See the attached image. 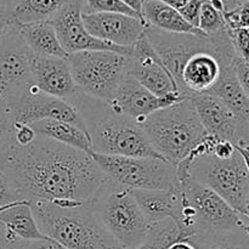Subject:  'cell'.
<instances>
[{
	"instance_id": "cell-43",
	"label": "cell",
	"mask_w": 249,
	"mask_h": 249,
	"mask_svg": "<svg viewBox=\"0 0 249 249\" xmlns=\"http://www.w3.org/2000/svg\"><path fill=\"white\" fill-rule=\"evenodd\" d=\"M9 28L10 27H9V24H7V22L5 21L4 18H1V17H0V36H2V34H4Z\"/></svg>"
},
{
	"instance_id": "cell-6",
	"label": "cell",
	"mask_w": 249,
	"mask_h": 249,
	"mask_svg": "<svg viewBox=\"0 0 249 249\" xmlns=\"http://www.w3.org/2000/svg\"><path fill=\"white\" fill-rule=\"evenodd\" d=\"M177 186L182 203L175 223L184 240L202 233L249 232V216L235 211L211 189L192 179Z\"/></svg>"
},
{
	"instance_id": "cell-26",
	"label": "cell",
	"mask_w": 249,
	"mask_h": 249,
	"mask_svg": "<svg viewBox=\"0 0 249 249\" xmlns=\"http://www.w3.org/2000/svg\"><path fill=\"white\" fill-rule=\"evenodd\" d=\"M29 125L33 128L36 135L50 139L68 147L88 153V155L91 153V143H90L87 131L74 124L55 121V119H43V121L31 123Z\"/></svg>"
},
{
	"instance_id": "cell-37",
	"label": "cell",
	"mask_w": 249,
	"mask_h": 249,
	"mask_svg": "<svg viewBox=\"0 0 249 249\" xmlns=\"http://www.w3.org/2000/svg\"><path fill=\"white\" fill-rule=\"evenodd\" d=\"M206 1H208L219 12L225 14V12L238 9L242 5L248 4L249 0H206Z\"/></svg>"
},
{
	"instance_id": "cell-45",
	"label": "cell",
	"mask_w": 249,
	"mask_h": 249,
	"mask_svg": "<svg viewBox=\"0 0 249 249\" xmlns=\"http://www.w3.org/2000/svg\"><path fill=\"white\" fill-rule=\"evenodd\" d=\"M143 1H145V0H142V2H143Z\"/></svg>"
},
{
	"instance_id": "cell-11",
	"label": "cell",
	"mask_w": 249,
	"mask_h": 249,
	"mask_svg": "<svg viewBox=\"0 0 249 249\" xmlns=\"http://www.w3.org/2000/svg\"><path fill=\"white\" fill-rule=\"evenodd\" d=\"M7 108L15 123L31 124L43 119H55L68 122L85 130L79 113L70 102L40 91L33 83L7 104Z\"/></svg>"
},
{
	"instance_id": "cell-24",
	"label": "cell",
	"mask_w": 249,
	"mask_h": 249,
	"mask_svg": "<svg viewBox=\"0 0 249 249\" xmlns=\"http://www.w3.org/2000/svg\"><path fill=\"white\" fill-rule=\"evenodd\" d=\"M141 16L147 26L160 29V31L207 36L198 28H195L191 24L187 23L178 10L168 6L167 4L160 0H145L142 2Z\"/></svg>"
},
{
	"instance_id": "cell-3",
	"label": "cell",
	"mask_w": 249,
	"mask_h": 249,
	"mask_svg": "<svg viewBox=\"0 0 249 249\" xmlns=\"http://www.w3.org/2000/svg\"><path fill=\"white\" fill-rule=\"evenodd\" d=\"M213 138H207L175 167L178 184L192 179L208 187L235 211L249 216V150L236 147L229 158L211 151Z\"/></svg>"
},
{
	"instance_id": "cell-12",
	"label": "cell",
	"mask_w": 249,
	"mask_h": 249,
	"mask_svg": "<svg viewBox=\"0 0 249 249\" xmlns=\"http://www.w3.org/2000/svg\"><path fill=\"white\" fill-rule=\"evenodd\" d=\"M145 36L164 67L174 78L179 91L180 75L187 60L199 51H216L215 43L211 36L169 33L150 26L146 28Z\"/></svg>"
},
{
	"instance_id": "cell-9",
	"label": "cell",
	"mask_w": 249,
	"mask_h": 249,
	"mask_svg": "<svg viewBox=\"0 0 249 249\" xmlns=\"http://www.w3.org/2000/svg\"><path fill=\"white\" fill-rule=\"evenodd\" d=\"M90 156L108 179L130 190H172L178 185L177 169L163 158Z\"/></svg>"
},
{
	"instance_id": "cell-19",
	"label": "cell",
	"mask_w": 249,
	"mask_h": 249,
	"mask_svg": "<svg viewBox=\"0 0 249 249\" xmlns=\"http://www.w3.org/2000/svg\"><path fill=\"white\" fill-rule=\"evenodd\" d=\"M220 62L215 51H199L187 60L180 75V92L189 97L196 94H207L218 82Z\"/></svg>"
},
{
	"instance_id": "cell-14",
	"label": "cell",
	"mask_w": 249,
	"mask_h": 249,
	"mask_svg": "<svg viewBox=\"0 0 249 249\" xmlns=\"http://www.w3.org/2000/svg\"><path fill=\"white\" fill-rule=\"evenodd\" d=\"M82 16V0H74L50 22L67 55L79 51H113L126 57L130 56L133 46L122 48L96 39L85 29Z\"/></svg>"
},
{
	"instance_id": "cell-23",
	"label": "cell",
	"mask_w": 249,
	"mask_h": 249,
	"mask_svg": "<svg viewBox=\"0 0 249 249\" xmlns=\"http://www.w3.org/2000/svg\"><path fill=\"white\" fill-rule=\"evenodd\" d=\"M19 36L33 55L44 57H67L56 36L55 28L50 22H36V23L15 26Z\"/></svg>"
},
{
	"instance_id": "cell-41",
	"label": "cell",
	"mask_w": 249,
	"mask_h": 249,
	"mask_svg": "<svg viewBox=\"0 0 249 249\" xmlns=\"http://www.w3.org/2000/svg\"><path fill=\"white\" fill-rule=\"evenodd\" d=\"M160 1L164 2V4L168 5V6L173 7V9H175L179 11V10L182 9V7H184L185 5L190 1V0H160Z\"/></svg>"
},
{
	"instance_id": "cell-34",
	"label": "cell",
	"mask_w": 249,
	"mask_h": 249,
	"mask_svg": "<svg viewBox=\"0 0 249 249\" xmlns=\"http://www.w3.org/2000/svg\"><path fill=\"white\" fill-rule=\"evenodd\" d=\"M28 242L21 240L0 223V249H27Z\"/></svg>"
},
{
	"instance_id": "cell-36",
	"label": "cell",
	"mask_w": 249,
	"mask_h": 249,
	"mask_svg": "<svg viewBox=\"0 0 249 249\" xmlns=\"http://www.w3.org/2000/svg\"><path fill=\"white\" fill-rule=\"evenodd\" d=\"M232 68L241 87L249 94V60H245V58L236 56L233 58Z\"/></svg>"
},
{
	"instance_id": "cell-35",
	"label": "cell",
	"mask_w": 249,
	"mask_h": 249,
	"mask_svg": "<svg viewBox=\"0 0 249 249\" xmlns=\"http://www.w3.org/2000/svg\"><path fill=\"white\" fill-rule=\"evenodd\" d=\"M203 1L204 0H190L182 9L179 10V14L181 15L182 18L195 28H198L199 12H201V6Z\"/></svg>"
},
{
	"instance_id": "cell-44",
	"label": "cell",
	"mask_w": 249,
	"mask_h": 249,
	"mask_svg": "<svg viewBox=\"0 0 249 249\" xmlns=\"http://www.w3.org/2000/svg\"><path fill=\"white\" fill-rule=\"evenodd\" d=\"M58 246H60V245H58ZM60 248H61V249H66V248H63V247H61V246H60Z\"/></svg>"
},
{
	"instance_id": "cell-10",
	"label": "cell",
	"mask_w": 249,
	"mask_h": 249,
	"mask_svg": "<svg viewBox=\"0 0 249 249\" xmlns=\"http://www.w3.org/2000/svg\"><path fill=\"white\" fill-rule=\"evenodd\" d=\"M31 57L32 53L15 27L0 36V100L6 105L33 83Z\"/></svg>"
},
{
	"instance_id": "cell-18",
	"label": "cell",
	"mask_w": 249,
	"mask_h": 249,
	"mask_svg": "<svg viewBox=\"0 0 249 249\" xmlns=\"http://www.w3.org/2000/svg\"><path fill=\"white\" fill-rule=\"evenodd\" d=\"M31 74L33 84L51 96L66 100L77 90L67 57H44L32 53Z\"/></svg>"
},
{
	"instance_id": "cell-8",
	"label": "cell",
	"mask_w": 249,
	"mask_h": 249,
	"mask_svg": "<svg viewBox=\"0 0 249 249\" xmlns=\"http://www.w3.org/2000/svg\"><path fill=\"white\" fill-rule=\"evenodd\" d=\"M67 62L77 89L105 102L112 101L126 73V56L113 51H79Z\"/></svg>"
},
{
	"instance_id": "cell-22",
	"label": "cell",
	"mask_w": 249,
	"mask_h": 249,
	"mask_svg": "<svg viewBox=\"0 0 249 249\" xmlns=\"http://www.w3.org/2000/svg\"><path fill=\"white\" fill-rule=\"evenodd\" d=\"M207 94L218 97L241 123L249 124V94L238 83L232 65L221 66L218 82Z\"/></svg>"
},
{
	"instance_id": "cell-4",
	"label": "cell",
	"mask_w": 249,
	"mask_h": 249,
	"mask_svg": "<svg viewBox=\"0 0 249 249\" xmlns=\"http://www.w3.org/2000/svg\"><path fill=\"white\" fill-rule=\"evenodd\" d=\"M32 212L40 232L66 249H125L101 228L85 202L34 199Z\"/></svg>"
},
{
	"instance_id": "cell-38",
	"label": "cell",
	"mask_w": 249,
	"mask_h": 249,
	"mask_svg": "<svg viewBox=\"0 0 249 249\" xmlns=\"http://www.w3.org/2000/svg\"><path fill=\"white\" fill-rule=\"evenodd\" d=\"M12 126V119L10 117L7 105L0 100V142L6 138Z\"/></svg>"
},
{
	"instance_id": "cell-31",
	"label": "cell",
	"mask_w": 249,
	"mask_h": 249,
	"mask_svg": "<svg viewBox=\"0 0 249 249\" xmlns=\"http://www.w3.org/2000/svg\"><path fill=\"white\" fill-rule=\"evenodd\" d=\"M224 22L228 29L248 28L249 26V2L238 9L223 14Z\"/></svg>"
},
{
	"instance_id": "cell-13",
	"label": "cell",
	"mask_w": 249,
	"mask_h": 249,
	"mask_svg": "<svg viewBox=\"0 0 249 249\" xmlns=\"http://www.w3.org/2000/svg\"><path fill=\"white\" fill-rule=\"evenodd\" d=\"M207 135L230 141L236 147L249 150V124H243L232 112L211 94L189 96Z\"/></svg>"
},
{
	"instance_id": "cell-30",
	"label": "cell",
	"mask_w": 249,
	"mask_h": 249,
	"mask_svg": "<svg viewBox=\"0 0 249 249\" xmlns=\"http://www.w3.org/2000/svg\"><path fill=\"white\" fill-rule=\"evenodd\" d=\"M198 29L207 36H214L219 32L226 29L223 14L214 9L208 1L204 0L201 6L198 19Z\"/></svg>"
},
{
	"instance_id": "cell-39",
	"label": "cell",
	"mask_w": 249,
	"mask_h": 249,
	"mask_svg": "<svg viewBox=\"0 0 249 249\" xmlns=\"http://www.w3.org/2000/svg\"><path fill=\"white\" fill-rule=\"evenodd\" d=\"M27 249H61L60 246L56 242H53V240H38V241H32L28 242V247Z\"/></svg>"
},
{
	"instance_id": "cell-42",
	"label": "cell",
	"mask_w": 249,
	"mask_h": 249,
	"mask_svg": "<svg viewBox=\"0 0 249 249\" xmlns=\"http://www.w3.org/2000/svg\"><path fill=\"white\" fill-rule=\"evenodd\" d=\"M169 249H196L187 240H180L175 242Z\"/></svg>"
},
{
	"instance_id": "cell-40",
	"label": "cell",
	"mask_w": 249,
	"mask_h": 249,
	"mask_svg": "<svg viewBox=\"0 0 249 249\" xmlns=\"http://www.w3.org/2000/svg\"><path fill=\"white\" fill-rule=\"evenodd\" d=\"M123 4H125L126 6L130 7L133 11H135L136 14H139L141 16V10H142V0H121Z\"/></svg>"
},
{
	"instance_id": "cell-32",
	"label": "cell",
	"mask_w": 249,
	"mask_h": 249,
	"mask_svg": "<svg viewBox=\"0 0 249 249\" xmlns=\"http://www.w3.org/2000/svg\"><path fill=\"white\" fill-rule=\"evenodd\" d=\"M229 39H230L232 48L235 50L236 56L241 58L248 60V41H249V31L248 28L240 29H228Z\"/></svg>"
},
{
	"instance_id": "cell-20",
	"label": "cell",
	"mask_w": 249,
	"mask_h": 249,
	"mask_svg": "<svg viewBox=\"0 0 249 249\" xmlns=\"http://www.w3.org/2000/svg\"><path fill=\"white\" fill-rule=\"evenodd\" d=\"M74 0H0V17L9 27L51 22Z\"/></svg>"
},
{
	"instance_id": "cell-17",
	"label": "cell",
	"mask_w": 249,
	"mask_h": 249,
	"mask_svg": "<svg viewBox=\"0 0 249 249\" xmlns=\"http://www.w3.org/2000/svg\"><path fill=\"white\" fill-rule=\"evenodd\" d=\"M85 29L96 39L112 45L130 48L145 36L147 23L143 18L122 14L83 15Z\"/></svg>"
},
{
	"instance_id": "cell-28",
	"label": "cell",
	"mask_w": 249,
	"mask_h": 249,
	"mask_svg": "<svg viewBox=\"0 0 249 249\" xmlns=\"http://www.w3.org/2000/svg\"><path fill=\"white\" fill-rule=\"evenodd\" d=\"M187 241L196 249H249V232L202 233Z\"/></svg>"
},
{
	"instance_id": "cell-21",
	"label": "cell",
	"mask_w": 249,
	"mask_h": 249,
	"mask_svg": "<svg viewBox=\"0 0 249 249\" xmlns=\"http://www.w3.org/2000/svg\"><path fill=\"white\" fill-rule=\"evenodd\" d=\"M133 196L150 224L164 219L177 221L182 203L181 192L178 186L172 190H133Z\"/></svg>"
},
{
	"instance_id": "cell-27",
	"label": "cell",
	"mask_w": 249,
	"mask_h": 249,
	"mask_svg": "<svg viewBox=\"0 0 249 249\" xmlns=\"http://www.w3.org/2000/svg\"><path fill=\"white\" fill-rule=\"evenodd\" d=\"M180 240L184 238L177 223L173 219H164L151 224L142 242L134 249H169Z\"/></svg>"
},
{
	"instance_id": "cell-7",
	"label": "cell",
	"mask_w": 249,
	"mask_h": 249,
	"mask_svg": "<svg viewBox=\"0 0 249 249\" xmlns=\"http://www.w3.org/2000/svg\"><path fill=\"white\" fill-rule=\"evenodd\" d=\"M92 213L101 228L125 249L138 247L151 224L133 196V190L107 179L90 198Z\"/></svg>"
},
{
	"instance_id": "cell-29",
	"label": "cell",
	"mask_w": 249,
	"mask_h": 249,
	"mask_svg": "<svg viewBox=\"0 0 249 249\" xmlns=\"http://www.w3.org/2000/svg\"><path fill=\"white\" fill-rule=\"evenodd\" d=\"M100 12H105V14H122L142 18V16L133 11L130 7L123 4L121 0H82L83 15L100 14Z\"/></svg>"
},
{
	"instance_id": "cell-15",
	"label": "cell",
	"mask_w": 249,
	"mask_h": 249,
	"mask_svg": "<svg viewBox=\"0 0 249 249\" xmlns=\"http://www.w3.org/2000/svg\"><path fill=\"white\" fill-rule=\"evenodd\" d=\"M126 73L158 97L180 94L174 78L164 67L146 36L134 44L130 56L126 57Z\"/></svg>"
},
{
	"instance_id": "cell-16",
	"label": "cell",
	"mask_w": 249,
	"mask_h": 249,
	"mask_svg": "<svg viewBox=\"0 0 249 249\" xmlns=\"http://www.w3.org/2000/svg\"><path fill=\"white\" fill-rule=\"evenodd\" d=\"M184 99L185 96L180 94L164 97L156 96L140 83L136 82L130 74L125 73L114 97L108 104L114 111L133 119L140 125L141 122L150 114L155 113L158 109L172 106Z\"/></svg>"
},
{
	"instance_id": "cell-33",
	"label": "cell",
	"mask_w": 249,
	"mask_h": 249,
	"mask_svg": "<svg viewBox=\"0 0 249 249\" xmlns=\"http://www.w3.org/2000/svg\"><path fill=\"white\" fill-rule=\"evenodd\" d=\"M21 197L12 187L9 178L2 170H0V209L16 201H21Z\"/></svg>"
},
{
	"instance_id": "cell-25",
	"label": "cell",
	"mask_w": 249,
	"mask_h": 249,
	"mask_svg": "<svg viewBox=\"0 0 249 249\" xmlns=\"http://www.w3.org/2000/svg\"><path fill=\"white\" fill-rule=\"evenodd\" d=\"M0 223L14 235L27 242L46 238L39 230L32 212L31 202L27 199L16 201L0 209Z\"/></svg>"
},
{
	"instance_id": "cell-2",
	"label": "cell",
	"mask_w": 249,
	"mask_h": 249,
	"mask_svg": "<svg viewBox=\"0 0 249 249\" xmlns=\"http://www.w3.org/2000/svg\"><path fill=\"white\" fill-rule=\"evenodd\" d=\"M66 101L79 113L92 153L162 158L150 145L141 126L114 111L108 102L89 96L78 89Z\"/></svg>"
},
{
	"instance_id": "cell-5",
	"label": "cell",
	"mask_w": 249,
	"mask_h": 249,
	"mask_svg": "<svg viewBox=\"0 0 249 249\" xmlns=\"http://www.w3.org/2000/svg\"><path fill=\"white\" fill-rule=\"evenodd\" d=\"M140 126L153 150L174 167L207 138L190 97L158 109Z\"/></svg>"
},
{
	"instance_id": "cell-1",
	"label": "cell",
	"mask_w": 249,
	"mask_h": 249,
	"mask_svg": "<svg viewBox=\"0 0 249 249\" xmlns=\"http://www.w3.org/2000/svg\"><path fill=\"white\" fill-rule=\"evenodd\" d=\"M0 170L27 201H89L108 179L88 153L39 135L21 146L10 131L0 142Z\"/></svg>"
}]
</instances>
